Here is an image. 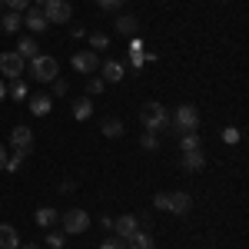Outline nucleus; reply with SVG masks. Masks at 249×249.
I'll return each instance as SVG.
<instances>
[{
	"mask_svg": "<svg viewBox=\"0 0 249 249\" xmlns=\"http://www.w3.org/2000/svg\"><path fill=\"white\" fill-rule=\"evenodd\" d=\"M103 87H107V83H103V80H100V77H93V80H90V83H87V90H90V93H96V96L103 93Z\"/></svg>",
	"mask_w": 249,
	"mask_h": 249,
	"instance_id": "obj_33",
	"label": "nucleus"
},
{
	"mask_svg": "<svg viewBox=\"0 0 249 249\" xmlns=\"http://www.w3.org/2000/svg\"><path fill=\"white\" fill-rule=\"evenodd\" d=\"M107 136H123V123L120 120H103V126H100Z\"/></svg>",
	"mask_w": 249,
	"mask_h": 249,
	"instance_id": "obj_24",
	"label": "nucleus"
},
{
	"mask_svg": "<svg viewBox=\"0 0 249 249\" xmlns=\"http://www.w3.org/2000/svg\"><path fill=\"white\" fill-rule=\"evenodd\" d=\"M100 249H126V243H123V239H107Z\"/></svg>",
	"mask_w": 249,
	"mask_h": 249,
	"instance_id": "obj_35",
	"label": "nucleus"
},
{
	"mask_svg": "<svg viewBox=\"0 0 249 249\" xmlns=\"http://www.w3.org/2000/svg\"><path fill=\"white\" fill-rule=\"evenodd\" d=\"M70 63L77 73H96V50H80V53H73Z\"/></svg>",
	"mask_w": 249,
	"mask_h": 249,
	"instance_id": "obj_8",
	"label": "nucleus"
},
{
	"mask_svg": "<svg viewBox=\"0 0 249 249\" xmlns=\"http://www.w3.org/2000/svg\"><path fill=\"white\" fill-rule=\"evenodd\" d=\"M53 93H57V96L67 93V83H63V80H53Z\"/></svg>",
	"mask_w": 249,
	"mask_h": 249,
	"instance_id": "obj_36",
	"label": "nucleus"
},
{
	"mask_svg": "<svg viewBox=\"0 0 249 249\" xmlns=\"http://www.w3.org/2000/svg\"><path fill=\"white\" fill-rule=\"evenodd\" d=\"M7 156H10V153H7V150H3V146H0V170H3V166H7Z\"/></svg>",
	"mask_w": 249,
	"mask_h": 249,
	"instance_id": "obj_37",
	"label": "nucleus"
},
{
	"mask_svg": "<svg viewBox=\"0 0 249 249\" xmlns=\"http://www.w3.org/2000/svg\"><path fill=\"white\" fill-rule=\"evenodd\" d=\"M206 166V153L203 150H193V153H183V170L186 173H196Z\"/></svg>",
	"mask_w": 249,
	"mask_h": 249,
	"instance_id": "obj_14",
	"label": "nucleus"
},
{
	"mask_svg": "<svg viewBox=\"0 0 249 249\" xmlns=\"http://www.w3.org/2000/svg\"><path fill=\"white\" fill-rule=\"evenodd\" d=\"M40 10H43L47 23H70V17H73V7H70L67 0H50V3H43Z\"/></svg>",
	"mask_w": 249,
	"mask_h": 249,
	"instance_id": "obj_6",
	"label": "nucleus"
},
{
	"mask_svg": "<svg viewBox=\"0 0 249 249\" xmlns=\"http://www.w3.org/2000/svg\"><path fill=\"white\" fill-rule=\"evenodd\" d=\"M23 23L34 30V34H43L50 23H47V17H43V10L40 7H27V17H23Z\"/></svg>",
	"mask_w": 249,
	"mask_h": 249,
	"instance_id": "obj_10",
	"label": "nucleus"
},
{
	"mask_svg": "<svg viewBox=\"0 0 249 249\" xmlns=\"http://www.w3.org/2000/svg\"><path fill=\"white\" fill-rule=\"evenodd\" d=\"M50 110H53V100H50L47 93H40V96H30V113H34V116H47Z\"/></svg>",
	"mask_w": 249,
	"mask_h": 249,
	"instance_id": "obj_16",
	"label": "nucleus"
},
{
	"mask_svg": "<svg viewBox=\"0 0 249 249\" xmlns=\"http://www.w3.org/2000/svg\"><path fill=\"white\" fill-rule=\"evenodd\" d=\"M93 116V100H77L73 103V120H90Z\"/></svg>",
	"mask_w": 249,
	"mask_h": 249,
	"instance_id": "obj_22",
	"label": "nucleus"
},
{
	"mask_svg": "<svg viewBox=\"0 0 249 249\" xmlns=\"http://www.w3.org/2000/svg\"><path fill=\"white\" fill-rule=\"evenodd\" d=\"M34 219H37V226H43V230H50L53 223L60 219V213L53 210V206H40L37 213H34Z\"/></svg>",
	"mask_w": 249,
	"mask_h": 249,
	"instance_id": "obj_18",
	"label": "nucleus"
},
{
	"mask_svg": "<svg viewBox=\"0 0 249 249\" xmlns=\"http://www.w3.org/2000/svg\"><path fill=\"white\" fill-rule=\"evenodd\" d=\"M23 156H27V153H20V150H17V153H14V156H7V166H3V170L17 173L20 166H23Z\"/></svg>",
	"mask_w": 249,
	"mask_h": 249,
	"instance_id": "obj_26",
	"label": "nucleus"
},
{
	"mask_svg": "<svg viewBox=\"0 0 249 249\" xmlns=\"http://www.w3.org/2000/svg\"><path fill=\"white\" fill-rule=\"evenodd\" d=\"M193 150H203V140L196 133H183V140H179V153H193Z\"/></svg>",
	"mask_w": 249,
	"mask_h": 249,
	"instance_id": "obj_21",
	"label": "nucleus"
},
{
	"mask_svg": "<svg viewBox=\"0 0 249 249\" xmlns=\"http://www.w3.org/2000/svg\"><path fill=\"white\" fill-rule=\"evenodd\" d=\"M10 96H14V100H27V83L14 80V87H10Z\"/></svg>",
	"mask_w": 249,
	"mask_h": 249,
	"instance_id": "obj_30",
	"label": "nucleus"
},
{
	"mask_svg": "<svg viewBox=\"0 0 249 249\" xmlns=\"http://www.w3.org/2000/svg\"><path fill=\"white\" fill-rule=\"evenodd\" d=\"M0 27H3V34H17L20 27H23V17H20L17 10H7V14H0Z\"/></svg>",
	"mask_w": 249,
	"mask_h": 249,
	"instance_id": "obj_17",
	"label": "nucleus"
},
{
	"mask_svg": "<svg viewBox=\"0 0 249 249\" xmlns=\"http://www.w3.org/2000/svg\"><path fill=\"white\" fill-rule=\"evenodd\" d=\"M123 73H126V67H123V63H120V60H107V63H103V83H120V80H123Z\"/></svg>",
	"mask_w": 249,
	"mask_h": 249,
	"instance_id": "obj_11",
	"label": "nucleus"
},
{
	"mask_svg": "<svg viewBox=\"0 0 249 249\" xmlns=\"http://www.w3.org/2000/svg\"><path fill=\"white\" fill-rule=\"evenodd\" d=\"M153 206H156V210H170V193H156Z\"/></svg>",
	"mask_w": 249,
	"mask_h": 249,
	"instance_id": "obj_31",
	"label": "nucleus"
},
{
	"mask_svg": "<svg viewBox=\"0 0 249 249\" xmlns=\"http://www.w3.org/2000/svg\"><path fill=\"white\" fill-rule=\"evenodd\" d=\"M67 243V232H47V246L50 249H60Z\"/></svg>",
	"mask_w": 249,
	"mask_h": 249,
	"instance_id": "obj_27",
	"label": "nucleus"
},
{
	"mask_svg": "<svg viewBox=\"0 0 249 249\" xmlns=\"http://www.w3.org/2000/svg\"><path fill=\"white\" fill-rule=\"evenodd\" d=\"M0 73L10 80H20V73H27V60L20 57L17 50H7V53H0Z\"/></svg>",
	"mask_w": 249,
	"mask_h": 249,
	"instance_id": "obj_4",
	"label": "nucleus"
},
{
	"mask_svg": "<svg viewBox=\"0 0 249 249\" xmlns=\"http://www.w3.org/2000/svg\"><path fill=\"white\" fill-rule=\"evenodd\" d=\"M116 34H123V37H136L140 34V23H136V17H116Z\"/></svg>",
	"mask_w": 249,
	"mask_h": 249,
	"instance_id": "obj_19",
	"label": "nucleus"
},
{
	"mask_svg": "<svg viewBox=\"0 0 249 249\" xmlns=\"http://www.w3.org/2000/svg\"><path fill=\"white\" fill-rule=\"evenodd\" d=\"M3 96H7V87H3V80H0V100H3Z\"/></svg>",
	"mask_w": 249,
	"mask_h": 249,
	"instance_id": "obj_38",
	"label": "nucleus"
},
{
	"mask_svg": "<svg viewBox=\"0 0 249 249\" xmlns=\"http://www.w3.org/2000/svg\"><path fill=\"white\" fill-rule=\"evenodd\" d=\"M0 3H7V7H10V10H27V7H30V3H34V0H0Z\"/></svg>",
	"mask_w": 249,
	"mask_h": 249,
	"instance_id": "obj_32",
	"label": "nucleus"
},
{
	"mask_svg": "<svg viewBox=\"0 0 249 249\" xmlns=\"http://www.w3.org/2000/svg\"><path fill=\"white\" fill-rule=\"evenodd\" d=\"M37 3H40V7H43V3H50V0H37Z\"/></svg>",
	"mask_w": 249,
	"mask_h": 249,
	"instance_id": "obj_40",
	"label": "nucleus"
},
{
	"mask_svg": "<svg viewBox=\"0 0 249 249\" xmlns=\"http://www.w3.org/2000/svg\"><path fill=\"white\" fill-rule=\"evenodd\" d=\"M17 53H20V57H23V60H34V57H37V53H40L37 40H34V37H23V40H20V43H17Z\"/></svg>",
	"mask_w": 249,
	"mask_h": 249,
	"instance_id": "obj_20",
	"label": "nucleus"
},
{
	"mask_svg": "<svg viewBox=\"0 0 249 249\" xmlns=\"http://www.w3.org/2000/svg\"><path fill=\"white\" fill-rule=\"evenodd\" d=\"M96 7H103V10H113V7H120L123 0H93Z\"/></svg>",
	"mask_w": 249,
	"mask_h": 249,
	"instance_id": "obj_34",
	"label": "nucleus"
},
{
	"mask_svg": "<svg viewBox=\"0 0 249 249\" xmlns=\"http://www.w3.org/2000/svg\"><path fill=\"white\" fill-rule=\"evenodd\" d=\"M140 120H143L146 133H163V130L170 126V113H166L163 103H146V107L140 110Z\"/></svg>",
	"mask_w": 249,
	"mask_h": 249,
	"instance_id": "obj_1",
	"label": "nucleus"
},
{
	"mask_svg": "<svg viewBox=\"0 0 249 249\" xmlns=\"http://www.w3.org/2000/svg\"><path fill=\"white\" fill-rule=\"evenodd\" d=\"M10 143H14V150H20V153H30V146H34V133H30V126L17 123V126L10 130Z\"/></svg>",
	"mask_w": 249,
	"mask_h": 249,
	"instance_id": "obj_7",
	"label": "nucleus"
},
{
	"mask_svg": "<svg viewBox=\"0 0 249 249\" xmlns=\"http://www.w3.org/2000/svg\"><path fill=\"white\" fill-rule=\"evenodd\" d=\"M30 73H34V80L37 83H53L60 73V63L53 57H43V53H37V57L30 60Z\"/></svg>",
	"mask_w": 249,
	"mask_h": 249,
	"instance_id": "obj_3",
	"label": "nucleus"
},
{
	"mask_svg": "<svg viewBox=\"0 0 249 249\" xmlns=\"http://www.w3.org/2000/svg\"><path fill=\"white\" fill-rule=\"evenodd\" d=\"M90 230V213L87 210H70L63 213V232L67 236H80V232Z\"/></svg>",
	"mask_w": 249,
	"mask_h": 249,
	"instance_id": "obj_5",
	"label": "nucleus"
},
{
	"mask_svg": "<svg viewBox=\"0 0 249 249\" xmlns=\"http://www.w3.org/2000/svg\"><path fill=\"white\" fill-rule=\"evenodd\" d=\"M90 47H93V50H107V47H110V37H107V34H93V37H90Z\"/></svg>",
	"mask_w": 249,
	"mask_h": 249,
	"instance_id": "obj_28",
	"label": "nucleus"
},
{
	"mask_svg": "<svg viewBox=\"0 0 249 249\" xmlns=\"http://www.w3.org/2000/svg\"><path fill=\"white\" fill-rule=\"evenodd\" d=\"M170 126H176L179 133H196V130H199V110H196L193 103L176 107V113L170 116Z\"/></svg>",
	"mask_w": 249,
	"mask_h": 249,
	"instance_id": "obj_2",
	"label": "nucleus"
},
{
	"mask_svg": "<svg viewBox=\"0 0 249 249\" xmlns=\"http://www.w3.org/2000/svg\"><path fill=\"white\" fill-rule=\"evenodd\" d=\"M190 210H193L190 193H170V213H176V216H186Z\"/></svg>",
	"mask_w": 249,
	"mask_h": 249,
	"instance_id": "obj_12",
	"label": "nucleus"
},
{
	"mask_svg": "<svg viewBox=\"0 0 249 249\" xmlns=\"http://www.w3.org/2000/svg\"><path fill=\"white\" fill-rule=\"evenodd\" d=\"M130 53H133V67H143V63H146V53H143V40H140V37L130 40Z\"/></svg>",
	"mask_w": 249,
	"mask_h": 249,
	"instance_id": "obj_23",
	"label": "nucleus"
},
{
	"mask_svg": "<svg viewBox=\"0 0 249 249\" xmlns=\"http://www.w3.org/2000/svg\"><path fill=\"white\" fill-rule=\"evenodd\" d=\"M126 249H156V246H153V236L146 230H136L133 236L126 239Z\"/></svg>",
	"mask_w": 249,
	"mask_h": 249,
	"instance_id": "obj_15",
	"label": "nucleus"
},
{
	"mask_svg": "<svg viewBox=\"0 0 249 249\" xmlns=\"http://www.w3.org/2000/svg\"><path fill=\"white\" fill-rule=\"evenodd\" d=\"M23 249H40V246H34V243H30V246H23Z\"/></svg>",
	"mask_w": 249,
	"mask_h": 249,
	"instance_id": "obj_39",
	"label": "nucleus"
},
{
	"mask_svg": "<svg viewBox=\"0 0 249 249\" xmlns=\"http://www.w3.org/2000/svg\"><path fill=\"white\" fill-rule=\"evenodd\" d=\"M20 246V236L10 223H0V249H17Z\"/></svg>",
	"mask_w": 249,
	"mask_h": 249,
	"instance_id": "obj_13",
	"label": "nucleus"
},
{
	"mask_svg": "<svg viewBox=\"0 0 249 249\" xmlns=\"http://www.w3.org/2000/svg\"><path fill=\"white\" fill-rule=\"evenodd\" d=\"M140 146H143L146 153H156V150H160V140H156V133H143V140H140Z\"/></svg>",
	"mask_w": 249,
	"mask_h": 249,
	"instance_id": "obj_25",
	"label": "nucleus"
},
{
	"mask_svg": "<svg viewBox=\"0 0 249 249\" xmlns=\"http://www.w3.org/2000/svg\"><path fill=\"white\" fill-rule=\"evenodd\" d=\"M113 230H116V236L126 243V239L140 230V223H136V216H120V219H113Z\"/></svg>",
	"mask_w": 249,
	"mask_h": 249,
	"instance_id": "obj_9",
	"label": "nucleus"
},
{
	"mask_svg": "<svg viewBox=\"0 0 249 249\" xmlns=\"http://www.w3.org/2000/svg\"><path fill=\"white\" fill-rule=\"evenodd\" d=\"M239 140H243V133H239V130H236V126H226V130H223V143H239Z\"/></svg>",
	"mask_w": 249,
	"mask_h": 249,
	"instance_id": "obj_29",
	"label": "nucleus"
},
{
	"mask_svg": "<svg viewBox=\"0 0 249 249\" xmlns=\"http://www.w3.org/2000/svg\"><path fill=\"white\" fill-rule=\"evenodd\" d=\"M0 7H3V3H0Z\"/></svg>",
	"mask_w": 249,
	"mask_h": 249,
	"instance_id": "obj_41",
	"label": "nucleus"
}]
</instances>
